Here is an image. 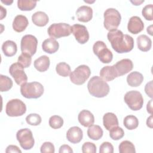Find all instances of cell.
I'll return each instance as SVG.
<instances>
[{
  "mask_svg": "<svg viewBox=\"0 0 153 153\" xmlns=\"http://www.w3.org/2000/svg\"><path fill=\"white\" fill-rule=\"evenodd\" d=\"M40 151L41 153H54L55 152V148L51 142H45L41 145Z\"/></svg>",
  "mask_w": 153,
  "mask_h": 153,
  "instance_id": "40",
  "label": "cell"
},
{
  "mask_svg": "<svg viewBox=\"0 0 153 153\" xmlns=\"http://www.w3.org/2000/svg\"><path fill=\"white\" fill-rule=\"evenodd\" d=\"M71 32L74 35L75 39L81 44L86 43L89 39V33L84 25L75 24L71 26Z\"/></svg>",
  "mask_w": 153,
  "mask_h": 153,
  "instance_id": "13",
  "label": "cell"
},
{
  "mask_svg": "<svg viewBox=\"0 0 153 153\" xmlns=\"http://www.w3.org/2000/svg\"><path fill=\"white\" fill-rule=\"evenodd\" d=\"M13 81L7 76L0 75V91L1 92L7 91L13 87Z\"/></svg>",
  "mask_w": 153,
  "mask_h": 153,
  "instance_id": "33",
  "label": "cell"
},
{
  "mask_svg": "<svg viewBox=\"0 0 153 153\" xmlns=\"http://www.w3.org/2000/svg\"><path fill=\"white\" fill-rule=\"evenodd\" d=\"M83 137L82 130L77 126L71 127L66 133V138L72 143H78L81 142Z\"/></svg>",
  "mask_w": 153,
  "mask_h": 153,
  "instance_id": "16",
  "label": "cell"
},
{
  "mask_svg": "<svg viewBox=\"0 0 153 153\" xmlns=\"http://www.w3.org/2000/svg\"><path fill=\"white\" fill-rule=\"evenodd\" d=\"M24 68H28L32 62V57L28 54L22 53L18 57L17 62Z\"/></svg>",
  "mask_w": 153,
  "mask_h": 153,
  "instance_id": "37",
  "label": "cell"
},
{
  "mask_svg": "<svg viewBox=\"0 0 153 153\" xmlns=\"http://www.w3.org/2000/svg\"><path fill=\"white\" fill-rule=\"evenodd\" d=\"M87 88L89 93L94 97L102 98L108 95L109 86L100 76H94L88 82Z\"/></svg>",
  "mask_w": 153,
  "mask_h": 153,
  "instance_id": "2",
  "label": "cell"
},
{
  "mask_svg": "<svg viewBox=\"0 0 153 153\" xmlns=\"http://www.w3.org/2000/svg\"><path fill=\"white\" fill-rule=\"evenodd\" d=\"M29 25L27 17L23 15H17L13 22V28L17 32L24 31Z\"/></svg>",
  "mask_w": 153,
  "mask_h": 153,
  "instance_id": "19",
  "label": "cell"
},
{
  "mask_svg": "<svg viewBox=\"0 0 153 153\" xmlns=\"http://www.w3.org/2000/svg\"><path fill=\"white\" fill-rule=\"evenodd\" d=\"M1 2H2V3H4V4H6V5H10V4H11L12 3H13V1H8V0H6V1H3V0H1Z\"/></svg>",
  "mask_w": 153,
  "mask_h": 153,
  "instance_id": "48",
  "label": "cell"
},
{
  "mask_svg": "<svg viewBox=\"0 0 153 153\" xmlns=\"http://www.w3.org/2000/svg\"><path fill=\"white\" fill-rule=\"evenodd\" d=\"M144 28V24L141 19L138 16L131 17L128 21L127 29L133 34H137L142 32Z\"/></svg>",
  "mask_w": 153,
  "mask_h": 153,
  "instance_id": "15",
  "label": "cell"
},
{
  "mask_svg": "<svg viewBox=\"0 0 153 153\" xmlns=\"http://www.w3.org/2000/svg\"><path fill=\"white\" fill-rule=\"evenodd\" d=\"M99 152L100 153H113L114 146L110 142H104L100 146Z\"/></svg>",
  "mask_w": 153,
  "mask_h": 153,
  "instance_id": "41",
  "label": "cell"
},
{
  "mask_svg": "<svg viewBox=\"0 0 153 153\" xmlns=\"http://www.w3.org/2000/svg\"><path fill=\"white\" fill-rule=\"evenodd\" d=\"M59 153H63V152H67V153H72L73 150L72 148L68 145H62L59 151Z\"/></svg>",
  "mask_w": 153,
  "mask_h": 153,
  "instance_id": "44",
  "label": "cell"
},
{
  "mask_svg": "<svg viewBox=\"0 0 153 153\" xmlns=\"http://www.w3.org/2000/svg\"><path fill=\"white\" fill-rule=\"evenodd\" d=\"M103 25L109 31L116 30L121 22V14L120 12L113 8H108L104 12Z\"/></svg>",
  "mask_w": 153,
  "mask_h": 153,
  "instance_id": "4",
  "label": "cell"
},
{
  "mask_svg": "<svg viewBox=\"0 0 153 153\" xmlns=\"http://www.w3.org/2000/svg\"><path fill=\"white\" fill-rule=\"evenodd\" d=\"M138 48L143 52L148 51L152 47L151 39L146 35H140L137 38Z\"/></svg>",
  "mask_w": 153,
  "mask_h": 153,
  "instance_id": "25",
  "label": "cell"
},
{
  "mask_svg": "<svg viewBox=\"0 0 153 153\" xmlns=\"http://www.w3.org/2000/svg\"><path fill=\"white\" fill-rule=\"evenodd\" d=\"M124 136V131L123 129L118 126L114 127L109 130V136L114 140H118L123 138Z\"/></svg>",
  "mask_w": 153,
  "mask_h": 153,
  "instance_id": "34",
  "label": "cell"
},
{
  "mask_svg": "<svg viewBox=\"0 0 153 153\" xmlns=\"http://www.w3.org/2000/svg\"><path fill=\"white\" fill-rule=\"evenodd\" d=\"M6 153H10V152H15V153H21L22 151L19 148L18 146L16 145H10L8 146L5 150Z\"/></svg>",
  "mask_w": 153,
  "mask_h": 153,
  "instance_id": "43",
  "label": "cell"
},
{
  "mask_svg": "<svg viewBox=\"0 0 153 153\" xmlns=\"http://www.w3.org/2000/svg\"><path fill=\"white\" fill-rule=\"evenodd\" d=\"M120 153H135V146L132 142L128 140L121 142L119 145Z\"/></svg>",
  "mask_w": 153,
  "mask_h": 153,
  "instance_id": "30",
  "label": "cell"
},
{
  "mask_svg": "<svg viewBox=\"0 0 153 153\" xmlns=\"http://www.w3.org/2000/svg\"><path fill=\"white\" fill-rule=\"evenodd\" d=\"M48 123L51 128L58 129L62 127L63 125V120L59 115H53L50 118Z\"/></svg>",
  "mask_w": 153,
  "mask_h": 153,
  "instance_id": "35",
  "label": "cell"
},
{
  "mask_svg": "<svg viewBox=\"0 0 153 153\" xmlns=\"http://www.w3.org/2000/svg\"><path fill=\"white\" fill-rule=\"evenodd\" d=\"M37 45L38 40L35 36L26 35L21 39L20 48L22 53L32 56L36 51Z\"/></svg>",
  "mask_w": 153,
  "mask_h": 153,
  "instance_id": "11",
  "label": "cell"
},
{
  "mask_svg": "<svg viewBox=\"0 0 153 153\" xmlns=\"http://www.w3.org/2000/svg\"><path fill=\"white\" fill-rule=\"evenodd\" d=\"M2 50L5 56L7 57H12L16 54L17 47L15 42L11 40H7L2 44Z\"/></svg>",
  "mask_w": 153,
  "mask_h": 153,
  "instance_id": "27",
  "label": "cell"
},
{
  "mask_svg": "<svg viewBox=\"0 0 153 153\" xmlns=\"http://www.w3.org/2000/svg\"><path fill=\"white\" fill-rule=\"evenodd\" d=\"M59 48V44L53 38H50L44 40L42 44V48L44 51L48 54L56 53Z\"/></svg>",
  "mask_w": 153,
  "mask_h": 153,
  "instance_id": "20",
  "label": "cell"
},
{
  "mask_svg": "<svg viewBox=\"0 0 153 153\" xmlns=\"http://www.w3.org/2000/svg\"><path fill=\"white\" fill-rule=\"evenodd\" d=\"M76 14L77 19L79 22H88L92 19L93 10L88 6L82 5L77 9Z\"/></svg>",
  "mask_w": 153,
  "mask_h": 153,
  "instance_id": "17",
  "label": "cell"
},
{
  "mask_svg": "<svg viewBox=\"0 0 153 153\" xmlns=\"http://www.w3.org/2000/svg\"><path fill=\"white\" fill-rule=\"evenodd\" d=\"M145 91L149 97L152 98V81H149L145 85Z\"/></svg>",
  "mask_w": 153,
  "mask_h": 153,
  "instance_id": "42",
  "label": "cell"
},
{
  "mask_svg": "<svg viewBox=\"0 0 153 153\" xmlns=\"http://www.w3.org/2000/svg\"><path fill=\"white\" fill-rule=\"evenodd\" d=\"M131 3H133L134 5H139L140 4H142V2H144V1H130Z\"/></svg>",
  "mask_w": 153,
  "mask_h": 153,
  "instance_id": "47",
  "label": "cell"
},
{
  "mask_svg": "<svg viewBox=\"0 0 153 153\" xmlns=\"http://www.w3.org/2000/svg\"><path fill=\"white\" fill-rule=\"evenodd\" d=\"M103 134V130L98 125H91L87 130V135L92 140H97L100 139Z\"/></svg>",
  "mask_w": 153,
  "mask_h": 153,
  "instance_id": "28",
  "label": "cell"
},
{
  "mask_svg": "<svg viewBox=\"0 0 153 153\" xmlns=\"http://www.w3.org/2000/svg\"><path fill=\"white\" fill-rule=\"evenodd\" d=\"M151 28H152V25H151V26H149V27H148L146 30H147V32H148L151 35H152V29Z\"/></svg>",
  "mask_w": 153,
  "mask_h": 153,
  "instance_id": "49",
  "label": "cell"
},
{
  "mask_svg": "<svg viewBox=\"0 0 153 153\" xmlns=\"http://www.w3.org/2000/svg\"><path fill=\"white\" fill-rule=\"evenodd\" d=\"M47 32L50 37L54 39L68 36L71 33V26L65 23H53L49 26Z\"/></svg>",
  "mask_w": 153,
  "mask_h": 153,
  "instance_id": "9",
  "label": "cell"
},
{
  "mask_svg": "<svg viewBox=\"0 0 153 153\" xmlns=\"http://www.w3.org/2000/svg\"><path fill=\"white\" fill-rule=\"evenodd\" d=\"M123 124L128 130H134L138 127L139 120L134 115H129L124 118Z\"/></svg>",
  "mask_w": 153,
  "mask_h": 153,
  "instance_id": "29",
  "label": "cell"
},
{
  "mask_svg": "<svg viewBox=\"0 0 153 153\" xmlns=\"http://www.w3.org/2000/svg\"><path fill=\"white\" fill-rule=\"evenodd\" d=\"M100 76L105 81H111L118 77L114 65L102 68L100 71Z\"/></svg>",
  "mask_w": 153,
  "mask_h": 153,
  "instance_id": "21",
  "label": "cell"
},
{
  "mask_svg": "<svg viewBox=\"0 0 153 153\" xmlns=\"http://www.w3.org/2000/svg\"><path fill=\"white\" fill-rule=\"evenodd\" d=\"M79 123L84 127H89L93 124L94 117L93 114L88 110H82L78 114V117Z\"/></svg>",
  "mask_w": 153,
  "mask_h": 153,
  "instance_id": "18",
  "label": "cell"
},
{
  "mask_svg": "<svg viewBox=\"0 0 153 153\" xmlns=\"http://www.w3.org/2000/svg\"><path fill=\"white\" fill-rule=\"evenodd\" d=\"M146 125L149 128H152V115H151L146 120Z\"/></svg>",
  "mask_w": 153,
  "mask_h": 153,
  "instance_id": "46",
  "label": "cell"
},
{
  "mask_svg": "<svg viewBox=\"0 0 153 153\" xmlns=\"http://www.w3.org/2000/svg\"><path fill=\"white\" fill-rule=\"evenodd\" d=\"M26 106L21 100L18 99L9 100L5 107V112L10 117H19L25 114Z\"/></svg>",
  "mask_w": 153,
  "mask_h": 153,
  "instance_id": "8",
  "label": "cell"
},
{
  "mask_svg": "<svg viewBox=\"0 0 153 153\" xmlns=\"http://www.w3.org/2000/svg\"><path fill=\"white\" fill-rule=\"evenodd\" d=\"M124 100L129 108L132 111L140 110L143 105V99L142 94L136 90L127 92L124 97Z\"/></svg>",
  "mask_w": 153,
  "mask_h": 153,
  "instance_id": "6",
  "label": "cell"
},
{
  "mask_svg": "<svg viewBox=\"0 0 153 153\" xmlns=\"http://www.w3.org/2000/svg\"><path fill=\"white\" fill-rule=\"evenodd\" d=\"M82 152L83 153H95L96 152V146L93 143L85 142L82 146Z\"/></svg>",
  "mask_w": 153,
  "mask_h": 153,
  "instance_id": "39",
  "label": "cell"
},
{
  "mask_svg": "<svg viewBox=\"0 0 153 153\" xmlns=\"http://www.w3.org/2000/svg\"><path fill=\"white\" fill-rule=\"evenodd\" d=\"M91 74L90 68L85 65L78 66L69 75L71 81L76 85H82L85 82Z\"/></svg>",
  "mask_w": 153,
  "mask_h": 153,
  "instance_id": "5",
  "label": "cell"
},
{
  "mask_svg": "<svg viewBox=\"0 0 153 153\" xmlns=\"http://www.w3.org/2000/svg\"><path fill=\"white\" fill-rule=\"evenodd\" d=\"M26 123L31 126H38L41 124L42 118L37 114H30L26 117Z\"/></svg>",
  "mask_w": 153,
  "mask_h": 153,
  "instance_id": "36",
  "label": "cell"
},
{
  "mask_svg": "<svg viewBox=\"0 0 153 153\" xmlns=\"http://www.w3.org/2000/svg\"><path fill=\"white\" fill-rule=\"evenodd\" d=\"M32 21L36 26L42 27L48 23L49 19L45 13L43 11H37L32 16Z\"/></svg>",
  "mask_w": 153,
  "mask_h": 153,
  "instance_id": "24",
  "label": "cell"
},
{
  "mask_svg": "<svg viewBox=\"0 0 153 153\" xmlns=\"http://www.w3.org/2000/svg\"><path fill=\"white\" fill-rule=\"evenodd\" d=\"M20 93L27 99H37L44 93V87L38 82H26L21 85Z\"/></svg>",
  "mask_w": 153,
  "mask_h": 153,
  "instance_id": "3",
  "label": "cell"
},
{
  "mask_svg": "<svg viewBox=\"0 0 153 153\" xmlns=\"http://www.w3.org/2000/svg\"><path fill=\"white\" fill-rule=\"evenodd\" d=\"M36 3L35 1L18 0L17 7L22 11H31L36 7Z\"/></svg>",
  "mask_w": 153,
  "mask_h": 153,
  "instance_id": "31",
  "label": "cell"
},
{
  "mask_svg": "<svg viewBox=\"0 0 153 153\" xmlns=\"http://www.w3.org/2000/svg\"><path fill=\"white\" fill-rule=\"evenodd\" d=\"M143 81L142 74L137 71H134L129 74L127 77V84L131 87H138Z\"/></svg>",
  "mask_w": 153,
  "mask_h": 153,
  "instance_id": "26",
  "label": "cell"
},
{
  "mask_svg": "<svg viewBox=\"0 0 153 153\" xmlns=\"http://www.w3.org/2000/svg\"><path fill=\"white\" fill-rule=\"evenodd\" d=\"M56 71L57 74L63 77L68 76L71 72L70 66L65 62L59 63L56 65Z\"/></svg>",
  "mask_w": 153,
  "mask_h": 153,
  "instance_id": "32",
  "label": "cell"
},
{
  "mask_svg": "<svg viewBox=\"0 0 153 153\" xmlns=\"http://www.w3.org/2000/svg\"><path fill=\"white\" fill-rule=\"evenodd\" d=\"M147 112L150 114H152V100L151 99L146 105Z\"/></svg>",
  "mask_w": 153,
  "mask_h": 153,
  "instance_id": "45",
  "label": "cell"
},
{
  "mask_svg": "<svg viewBox=\"0 0 153 153\" xmlns=\"http://www.w3.org/2000/svg\"><path fill=\"white\" fill-rule=\"evenodd\" d=\"M24 68L19 63H13L9 68V73L18 85L27 82V76L24 71Z\"/></svg>",
  "mask_w": 153,
  "mask_h": 153,
  "instance_id": "12",
  "label": "cell"
},
{
  "mask_svg": "<svg viewBox=\"0 0 153 153\" xmlns=\"http://www.w3.org/2000/svg\"><path fill=\"white\" fill-rule=\"evenodd\" d=\"M114 67L118 76H123L133 69V64L132 61L128 59H124L117 62Z\"/></svg>",
  "mask_w": 153,
  "mask_h": 153,
  "instance_id": "14",
  "label": "cell"
},
{
  "mask_svg": "<svg viewBox=\"0 0 153 153\" xmlns=\"http://www.w3.org/2000/svg\"><path fill=\"white\" fill-rule=\"evenodd\" d=\"M93 51L103 63H109L113 59L112 52L107 48L105 43L102 41H97L94 44Z\"/></svg>",
  "mask_w": 153,
  "mask_h": 153,
  "instance_id": "7",
  "label": "cell"
},
{
  "mask_svg": "<svg viewBox=\"0 0 153 153\" xmlns=\"http://www.w3.org/2000/svg\"><path fill=\"white\" fill-rule=\"evenodd\" d=\"M16 138L20 143V146L25 150L32 148L35 140L32 131L29 128H22L19 130L16 133Z\"/></svg>",
  "mask_w": 153,
  "mask_h": 153,
  "instance_id": "10",
  "label": "cell"
},
{
  "mask_svg": "<svg viewBox=\"0 0 153 153\" xmlns=\"http://www.w3.org/2000/svg\"><path fill=\"white\" fill-rule=\"evenodd\" d=\"M107 38L112 48L118 53H128L134 47L133 38L127 34H124L120 30L109 31Z\"/></svg>",
  "mask_w": 153,
  "mask_h": 153,
  "instance_id": "1",
  "label": "cell"
},
{
  "mask_svg": "<svg viewBox=\"0 0 153 153\" xmlns=\"http://www.w3.org/2000/svg\"><path fill=\"white\" fill-rule=\"evenodd\" d=\"M50 59L48 56L45 55H43L38 57L34 61V63H33L35 68L37 71L41 72L46 71L48 69L50 66Z\"/></svg>",
  "mask_w": 153,
  "mask_h": 153,
  "instance_id": "23",
  "label": "cell"
},
{
  "mask_svg": "<svg viewBox=\"0 0 153 153\" xmlns=\"http://www.w3.org/2000/svg\"><path fill=\"white\" fill-rule=\"evenodd\" d=\"M152 8L153 5L152 4H148L145 6L142 11V14L143 17L149 21H152L153 20L152 17Z\"/></svg>",
  "mask_w": 153,
  "mask_h": 153,
  "instance_id": "38",
  "label": "cell"
},
{
  "mask_svg": "<svg viewBox=\"0 0 153 153\" xmlns=\"http://www.w3.org/2000/svg\"><path fill=\"white\" fill-rule=\"evenodd\" d=\"M103 124L107 130H110L112 128L118 126V120L115 114L107 112L103 117Z\"/></svg>",
  "mask_w": 153,
  "mask_h": 153,
  "instance_id": "22",
  "label": "cell"
}]
</instances>
